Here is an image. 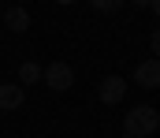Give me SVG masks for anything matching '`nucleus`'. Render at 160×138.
<instances>
[{
  "label": "nucleus",
  "instance_id": "4",
  "mask_svg": "<svg viewBox=\"0 0 160 138\" xmlns=\"http://www.w3.org/2000/svg\"><path fill=\"white\" fill-rule=\"evenodd\" d=\"M134 82L145 86V90L160 86V60H145V64H138V67H134Z\"/></svg>",
  "mask_w": 160,
  "mask_h": 138
},
{
  "label": "nucleus",
  "instance_id": "2",
  "mask_svg": "<svg viewBox=\"0 0 160 138\" xmlns=\"http://www.w3.org/2000/svg\"><path fill=\"white\" fill-rule=\"evenodd\" d=\"M41 79H45V86H48V90H56V93H63V90H71V86H75V71H71L63 60H56V64L41 67Z\"/></svg>",
  "mask_w": 160,
  "mask_h": 138
},
{
  "label": "nucleus",
  "instance_id": "3",
  "mask_svg": "<svg viewBox=\"0 0 160 138\" xmlns=\"http://www.w3.org/2000/svg\"><path fill=\"white\" fill-rule=\"evenodd\" d=\"M123 93H127V79H123V75H108V79L101 82V101H104V105H119Z\"/></svg>",
  "mask_w": 160,
  "mask_h": 138
},
{
  "label": "nucleus",
  "instance_id": "9",
  "mask_svg": "<svg viewBox=\"0 0 160 138\" xmlns=\"http://www.w3.org/2000/svg\"><path fill=\"white\" fill-rule=\"evenodd\" d=\"M149 49L157 52V60H160V26H157V30H153V34H149Z\"/></svg>",
  "mask_w": 160,
  "mask_h": 138
},
{
  "label": "nucleus",
  "instance_id": "13",
  "mask_svg": "<svg viewBox=\"0 0 160 138\" xmlns=\"http://www.w3.org/2000/svg\"><path fill=\"white\" fill-rule=\"evenodd\" d=\"M123 138H134V135H123Z\"/></svg>",
  "mask_w": 160,
  "mask_h": 138
},
{
  "label": "nucleus",
  "instance_id": "5",
  "mask_svg": "<svg viewBox=\"0 0 160 138\" xmlns=\"http://www.w3.org/2000/svg\"><path fill=\"white\" fill-rule=\"evenodd\" d=\"M4 26H8L11 34L30 30V11H26V8H8V11H4Z\"/></svg>",
  "mask_w": 160,
  "mask_h": 138
},
{
  "label": "nucleus",
  "instance_id": "8",
  "mask_svg": "<svg viewBox=\"0 0 160 138\" xmlns=\"http://www.w3.org/2000/svg\"><path fill=\"white\" fill-rule=\"evenodd\" d=\"M89 4H93L97 11H119L123 8V0H89Z\"/></svg>",
  "mask_w": 160,
  "mask_h": 138
},
{
  "label": "nucleus",
  "instance_id": "1",
  "mask_svg": "<svg viewBox=\"0 0 160 138\" xmlns=\"http://www.w3.org/2000/svg\"><path fill=\"white\" fill-rule=\"evenodd\" d=\"M157 127H160V112L153 105H138V108H130L127 120H123V131L134 135V138H153Z\"/></svg>",
  "mask_w": 160,
  "mask_h": 138
},
{
  "label": "nucleus",
  "instance_id": "10",
  "mask_svg": "<svg viewBox=\"0 0 160 138\" xmlns=\"http://www.w3.org/2000/svg\"><path fill=\"white\" fill-rule=\"evenodd\" d=\"M149 8H153V15H160V0H149Z\"/></svg>",
  "mask_w": 160,
  "mask_h": 138
},
{
  "label": "nucleus",
  "instance_id": "7",
  "mask_svg": "<svg viewBox=\"0 0 160 138\" xmlns=\"http://www.w3.org/2000/svg\"><path fill=\"white\" fill-rule=\"evenodd\" d=\"M41 79V67L34 64V60H26V64H19V86H34Z\"/></svg>",
  "mask_w": 160,
  "mask_h": 138
},
{
  "label": "nucleus",
  "instance_id": "12",
  "mask_svg": "<svg viewBox=\"0 0 160 138\" xmlns=\"http://www.w3.org/2000/svg\"><path fill=\"white\" fill-rule=\"evenodd\" d=\"M56 4H75V0H56Z\"/></svg>",
  "mask_w": 160,
  "mask_h": 138
},
{
  "label": "nucleus",
  "instance_id": "6",
  "mask_svg": "<svg viewBox=\"0 0 160 138\" xmlns=\"http://www.w3.org/2000/svg\"><path fill=\"white\" fill-rule=\"evenodd\" d=\"M22 101H26L22 86H15V82H11V86H0V108H4V112H15Z\"/></svg>",
  "mask_w": 160,
  "mask_h": 138
},
{
  "label": "nucleus",
  "instance_id": "11",
  "mask_svg": "<svg viewBox=\"0 0 160 138\" xmlns=\"http://www.w3.org/2000/svg\"><path fill=\"white\" fill-rule=\"evenodd\" d=\"M134 4H138V8H149V0H134Z\"/></svg>",
  "mask_w": 160,
  "mask_h": 138
}]
</instances>
